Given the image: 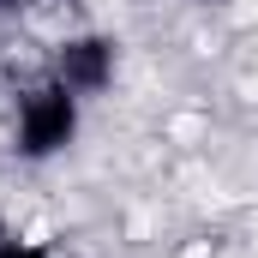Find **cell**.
<instances>
[{"label": "cell", "instance_id": "1", "mask_svg": "<svg viewBox=\"0 0 258 258\" xmlns=\"http://www.w3.org/2000/svg\"><path fill=\"white\" fill-rule=\"evenodd\" d=\"M78 96L54 84V78H36V84H24L18 90V102H12V150L24 156V162H48V156H60L66 144L78 138Z\"/></svg>", "mask_w": 258, "mask_h": 258}, {"label": "cell", "instance_id": "2", "mask_svg": "<svg viewBox=\"0 0 258 258\" xmlns=\"http://www.w3.org/2000/svg\"><path fill=\"white\" fill-rule=\"evenodd\" d=\"M114 72H120V48H114V36H96V30L66 36L60 48H54V66H48V78L66 84L78 102H96L114 84Z\"/></svg>", "mask_w": 258, "mask_h": 258}, {"label": "cell", "instance_id": "3", "mask_svg": "<svg viewBox=\"0 0 258 258\" xmlns=\"http://www.w3.org/2000/svg\"><path fill=\"white\" fill-rule=\"evenodd\" d=\"M0 258H48V246L30 234H0Z\"/></svg>", "mask_w": 258, "mask_h": 258}, {"label": "cell", "instance_id": "4", "mask_svg": "<svg viewBox=\"0 0 258 258\" xmlns=\"http://www.w3.org/2000/svg\"><path fill=\"white\" fill-rule=\"evenodd\" d=\"M198 6H216V0H198Z\"/></svg>", "mask_w": 258, "mask_h": 258}]
</instances>
